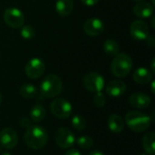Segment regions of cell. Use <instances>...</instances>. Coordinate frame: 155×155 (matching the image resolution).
<instances>
[{"label": "cell", "mask_w": 155, "mask_h": 155, "mask_svg": "<svg viewBox=\"0 0 155 155\" xmlns=\"http://www.w3.org/2000/svg\"><path fill=\"white\" fill-rule=\"evenodd\" d=\"M26 145L34 150H39L45 146L48 141V134L46 130L38 125H31L26 129L24 136Z\"/></svg>", "instance_id": "obj_1"}, {"label": "cell", "mask_w": 155, "mask_h": 155, "mask_svg": "<svg viewBox=\"0 0 155 155\" xmlns=\"http://www.w3.org/2000/svg\"><path fill=\"white\" fill-rule=\"evenodd\" d=\"M133 69V60L130 55L119 53L112 61L111 71L115 77L124 78L130 74Z\"/></svg>", "instance_id": "obj_2"}, {"label": "cell", "mask_w": 155, "mask_h": 155, "mask_svg": "<svg viewBox=\"0 0 155 155\" xmlns=\"http://www.w3.org/2000/svg\"><path fill=\"white\" fill-rule=\"evenodd\" d=\"M63 88V84L59 76L54 74H47L40 84V93L45 98L57 96Z\"/></svg>", "instance_id": "obj_3"}, {"label": "cell", "mask_w": 155, "mask_h": 155, "mask_svg": "<svg viewBox=\"0 0 155 155\" xmlns=\"http://www.w3.org/2000/svg\"><path fill=\"white\" fill-rule=\"evenodd\" d=\"M152 119L150 116L138 111H132L125 115L127 126L134 132L142 133L146 131L151 125Z\"/></svg>", "instance_id": "obj_4"}, {"label": "cell", "mask_w": 155, "mask_h": 155, "mask_svg": "<svg viewBox=\"0 0 155 155\" xmlns=\"http://www.w3.org/2000/svg\"><path fill=\"white\" fill-rule=\"evenodd\" d=\"M104 78L102 74L96 72H91L84 75L83 84L84 88L91 93H99L104 87Z\"/></svg>", "instance_id": "obj_5"}, {"label": "cell", "mask_w": 155, "mask_h": 155, "mask_svg": "<svg viewBox=\"0 0 155 155\" xmlns=\"http://www.w3.org/2000/svg\"><path fill=\"white\" fill-rule=\"evenodd\" d=\"M51 113L57 118L66 119L73 112L72 104L64 98H56L50 104Z\"/></svg>", "instance_id": "obj_6"}, {"label": "cell", "mask_w": 155, "mask_h": 155, "mask_svg": "<svg viewBox=\"0 0 155 155\" xmlns=\"http://www.w3.org/2000/svg\"><path fill=\"white\" fill-rule=\"evenodd\" d=\"M3 17L5 23L12 28H20L25 23V15L23 12L14 6L6 8L4 12Z\"/></svg>", "instance_id": "obj_7"}, {"label": "cell", "mask_w": 155, "mask_h": 155, "mask_svg": "<svg viewBox=\"0 0 155 155\" xmlns=\"http://www.w3.org/2000/svg\"><path fill=\"white\" fill-rule=\"evenodd\" d=\"M45 70V64L44 61L38 57L30 59L25 66V74L31 79H37L41 77Z\"/></svg>", "instance_id": "obj_8"}, {"label": "cell", "mask_w": 155, "mask_h": 155, "mask_svg": "<svg viewBox=\"0 0 155 155\" xmlns=\"http://www.w3.org/2000/svg\"><path fill=\"white\" fill-rule=\"evenodd\" d=\"M55 142L57 145L62 149H69L75 143V137L74 134L67 128H59L55 133Z\"/></svg>", "instance_id": "obj_9"}, {"label": "cell", "mask_w": 155, "mask_h": 155, "mask_svg": "<svg viewBox=\"0 0 155 155\" xmlns=\"http://www.w3.org/2000/svg\"><path fill=\"white\" fill-rule=\"evenodd\" d=\"M18 143V136L15 131L10 127H6L0 132V144L5 149H13Z\"/></svg>", "instance_id": "obj_10"}, {"label": "cell", "mask_w": 155, "mask_h": 155, "mask_svg": "<svg viewBox=\"0 0 155 155\" xmlns=\"http://www.w3.org/2000/svg\"><path fill=\"white\" fill-rule=\"evenodd\" d=\"M130 34L136 40H146L149 36V26L143 20H135L131 24Z\"/></svg>", "instance_id": "obj_11"}, {"label": "cell", "mask_w": 155, "mask_h": 155, "mask_svg": "<svg viewBox=\"0 0 155 155\" xmlns=\"http://www.w3.org/2000/svg\"><path fill=\"white\" fill-rule=\"evenodd\" d=\"M104 30V25L99 18H89L84 24V31L90 36H97Z\"/></svg>", "instance_id": "obj_12"}, {"label": "cell", "mask_w": 155, "mask_h": 155, "mask_svg": "<svg viewBox=\"0 0 155 155\" xmlns=\"http://www.w3.org/2000/svg\"><path fill=\"white\" fill-rule=\"evenodd\" d=\"M134 14L139 18H149L153 15L154 7L150 2L141 1L134 6Z\"/></svg>", "instance_id": "obj_13"}, {"label": "cell", "mask_w": 155, "mask_h": 155, "mask_svg": "<svg viewBox=\"0 0 155 155\" xmlns=\"http://www.w3.org/2000/svg\"><path fill=\"white\" fill-rule=\"evenodd\" d=\"M130 104L137 109H146L151 105V98L149 95L143 93H135L129 98Z\"/></svg>", "instance_id": "obj_14"}, {"label": "cell", "mask_w": 155, "mask_h": 155, "mask_svg": "<svg viewBox=\"0 0 155 155\" xmlns=\"http://www.w3.org/2000/svg\"><path fill=\"white\" fill-rule=\"evenodd\" d=\"M105 91L107 94L112 97H119L125 93L126 84L121 80H114L106 85Z\"/></svg>", "instance_id": "obj_15"}, {"label": "cell", "mask_w": 155, "mask_h": 155, "mask_svg": "<svg viewBox=\"0 0 155 155\" xmlns=\"http://www.w3.org/2000/svg\"><path fill=\"white\" fill-rule=\"evenodd\" d=\"M133 78L139 84H147L153 80V73L145 67H140L134 71Z\"/></svg>", "instance_id": "obj_16"}, {"label": "cell", "mask_w": 155, "mask_h": 155, "mask_svg": "<svg viewBox=\"0 0 155 155\" xmlns=\"http://www.w3.org/2000/svg\"><path fill=\"white\" fill-rule=\"evenodd\" d=\"M108 128L114 134H119L124 129V121L118 114H111L108 118Z\"/></svg>", "instance_id": "obj_17"}, {"label": "cell", "mask_w": 155, "mask_h": 155, "mask_svg": "<svg viewBox=\"0 0 155 155\" xmlns=\"http://www.w3.org/2000/svg\"><path fill=\"white\" fill-rule=\"evenodd\" d=\"M55 9L59 15L67 16L73 12L74 1L73 0H57L55 4Z\"/></svg>", "instance_id": "obj_18"}, {"label": "cell", "mask_w": 155, "mask_h": 155, "mask_svg": "<svg viewBox=\"0 0 155 155\" xmlns=\"http://www.w3.org/2000/svg\"><path fill=\"white\" fill-rule=\"evenodd\" d=\"M154 138L155 136L153 132H149L145 134L143 138V146L147 154L153 155L155 153Z\"/></svg>", "instance_id": "obj_19"}, {"label": "cell", "mask_w": 155, "mask_h": 155, "mask_svg": "<svg viewBox=\"0 0 155 155\" xmlns=\"http://www.w3.org/2000/svg\"><path fill=\"white\" fill-rule=\"evenodd\" d=\"M103 49L104 51V53L108 55H113L115 56L117 54H119L120 51V46L118 45V43L113 39H108L106 40L104 45H103Z\"/></svg>", "instance_id": "obj_20"}, {"label": "cell", "mask_w": 155, "mask_h": 155, "mask_svg": "<svg viewBox=\"0 0 155 155\" xmlns=\"http://www.w3.org/2000/svg\"><path fill=\"white\" fill-rule=\"evenodd\" d=\"M46 112L42 105H35L30 111L31 120L35 123L42 122L45 117Z\"/></svg>", "instance_id": "obj_21"}, {"label": "cell", "mask_w": 155, "mask_h": 155, "mask_svg": "<svg viewBox=\"0 0 155 155\" xmlns=\"http://www.w3.org/2000/svg\"><path fill=\"white\" fill-rule=\"evenodd\" d=\"M37 93V89L35 85L31 84H25L24 85L21 86L20 90H19V94L20 95L25 98V99H32L35 96Z\"/></svg>", "instance_id": "obj_22"}, {"label": "cell", "mask_w": 155, "mask_h": 155, "mask_svg": "<svg viewBox=\"0 0 155 155\" xmlns=\"http://www.w3.org/2000/svg\"><path fill=\"white\" fill-rule=\"evenodd\" d=\"M20 28H21L20 35L24 39L30 40V39H33L35 36V30L32 25H22Z\"/></svg>", "instance_id": "obj_23"}, {"label": "cell", "mask_w": 155, "mask_h": 155, "mask_svg": "<svg viewBox=\"0 0 155 155\" xmlns=\"http://www.w3.org/2000/svg\"><path fill=\"white\" fill-rule=\"evenodd\" d=\"M72 126L77 131H83L86 127V121L84 117L80 114H76L72 118Z\"/></svg>", "instance_id": "obj_24"}, {"label": "cell", "mask_w": 155, "mask_h": 155, "mask_svg": "<svg viewBox=\"0 0 155 155\" xmlns=\"http://www.w3.org/2000/svg\"><path fill=\"white\" fill-rule=\"evenodd\" d=\"M76 143L81 149H89L93 146L94 141L90 136L84 135V136H80L77 138Z\"/></svg>", "instance_id": "obj_25"}, {"label": "cell", "mask_w": 155, "mask_h": 155, "mask_svg": "<svg viewBox=\"0 0 155 155\" xmlns=\"http://www.w3.org/2000/svg\"><path fill=\"white\" fill-rule=\"evenodd\" d=\"M94 103L97 107H103L106 104V98L101 92L95 93V95L94 97Z\"/></svg>", "instance_id": "obj_26"}, {"label": "cell", "mask_w": 155, "mask_h": 155, "mask_svg": "<svg viewBox=\"0 0 155 155\" xmlns=\"http://www.w3.org/2000/svg\"><path fill=\"white\" fill-rule=\"evenodd\" d=\"M19 123H20V125L23 128H25V129H27V128H29L31 126V121L27 117H22Z\"/></svg>", "instance_id": "obj_27"}, {"label": "cell", "mask_w": 155, "mask_h": 155, "mask_svg": "<svg viewBox=\"0 0 155 155\" xmlns=\"http://www.w3.org/2000/svg\"><path fill=\"white\" fill-rule=\"evenodd\" d=\"M81 2L87 6H93L96 5L99 2V0H81Z\"/></svg>", "instance_id": "obj_28"}, {"label": "cell", "mask_w": 155, "mask_h": 155, "mask_svg": "<svg viewBox=\"0 0 155 155\" xmlns=\"http://www.w3.org/2000/svg\"><path fill=\"white\" fill-rule=\"evenodd\" d=\"M64 155H81V153H80V152H79L78 150L70 149V150H68V151L65 153V154Z\"/></svg>", "instance_id": "obj_29"}, {"label": "cell", "mask_w": 155, "mask_h": 155, "mask_svg": "<svg viewBox=\"0 0 155 155\" xmlns=\"http://www.w3.org/2000/svg\"><path fill=\"white\" fill-rule=\"evenodd\" d=\"M146 39H147V45H151L152 47H153V46H154V38H153V35L148 36Z\"/></svg>", "instance_id": "obj_30"}, {"label": "cell", "mask_w": 155, "mask_h": 155, "mask_svg": "<svg viewBox=\"0 0 155 155\" xmlns=\"http://www.w3.org/2000/svg\"><path fill=\"white\" fill-rule=\"evenodd\" d=\"M89 155H104L101 151H93L91 152Z\"/></svg>", "instance_id": "obj_31"}, {"label": "cell", "mask_w": 155, "mask_h": 155, "mask_svg": "<svg viewBox=\"0 0 155 155\" xmlns=\"http://www.w3.org/2000/svg\"><path fill=\"white\" fill-rule=\"evenodd\" d=\"M152 27L154 28V17L153 16V19H152Z\"/></svg>", "instance_id": "obj_32"}, {"label": "cell", "mask_w": 155, "mask_h": 155, "mask_svg": "<svg viewBox=\"0 0 155 155\" xmlns=\"http://www.w3.org/2000/svg\"><path fill=\"white\" fill-rule=\"evenodd\" d=\"M153 86H154V82L152 83V92H153V93H154V87H153Z\"/></svg>", "instance_id": "obj_33"}, {"label": "cell", "mask_w": 155, "mask_h": 155, "mask_svg": "<svg viewBox=\"0 0 155 155\" xmlns=\"http://www.w3.org/2000/svg\"><path fill=\"white\" fill-rule=\"evenodd\" d=\"M2 100H3V96H2V94L0 93V104H1V103H2Z\"/></svg>", "instance_id": "obj_34"}, {"label": "cell", "mask_w": 155, "mask_h": 155, "mask_svg": "<svg viewBox=\"0 0 155 155\" xmlns=\"http://www.w3.org/2000/svg\"><path fill=\"white\" fill-rule=\"evenodd\" d=\"M1 155H11L9 153H3Z\"/></svg>", "instance_id": "obj_35"}, {"label": "cell", "mask_w": 155, "mask_h": 155, "mask_svg": "<svg viewBox=\"0 0 155 155\" xmlns=\"http://www.w3.org/2000/svg\"><path fill=\"white\" fill-rule=\"evenodd\" d=\"M133 1H134V2H141V1H143V0H133Z\"/></svg>", "instance_id": "obj_36"}, {"label": "cell", "mask_w": 155, "mask_h": 155, "mask_svg": "<svg viewBox=\"0 0 155 155\" xmlns=\"http://www.w3.org/2000/svg\"><path fill=\"white\" fill-rule=\"evenodd\" d=\"M141 155H149V154H147V153H143V154H141Z\"/></svg>", "instance_id": "obj_37"}]
</instances>
